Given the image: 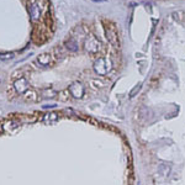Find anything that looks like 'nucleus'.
<instances>
[{
	"mask_svg": "<svg viewBox=\"0 0 185 185\" xmlns=\"http://www.w3.org/2000/svg\"><path fill=\"white\" fill-rule=\"evenodd\" d=\"M141 87H142V84H138L132 91H131V94H130V96L131 98H133V96H136V94H137V91H140V89H141Z\"/></svg>",
	"mask_w": 185,
	"mask_h": 185,
	"instance_id": "obj_14",
	"label": "nucleus"
},
{
	"mask_svg": "<svg viewBox=\"0 0 185 185\" xmlns=\"http://www.w3.org/2000/svg\"><path fill=\"white\" fill-rule=\"evenodd\" d=\"M84 47H85V51L89 53H96L99 51V47H100V42L94 36H90L89 38H87V41L84 43Z\"/></svg>",
	"mask_w": 185,
	"mask_h": 185,
	"instance_id": "obj_4",
	"label": "nucleus"
},
{
	"mask_svg": "<svg viewBox=\"0 0 185 185\" xmlns=\"http://www.w3.org/2000/svg\"><path fill=\"white\" fill-rule=\"evenodd\" d=\"M52 53H48V52H44V53H41L36 57V63L38 64L40 67H48L52 64Z\"/></svg>",
	"mask_w": 185,
	"mask_h": 185,
	"instance_id": "obj_5",
	"label": "nucleus"
},
{
	"mask_svg": "<svg viewBox=\"0 0 185 185\" xmlns=\"http://www.w3.org/2000/svg\"><path fill=\"white\" fill-rule=\"evenodd\" d=\"M17 127H18V124H16L15 121H7V122H5L3 125V130L6 131V132H13Z\"/></svg>",
	"mask_w": 185,
	"mask_h": 185,
	"instance_id": "obj_10",
	"label": "nucleus"
},
{
	"mask_svg": "<svg viewBox=\"0 0 185 185\" xmlns=\"http://www.w3.org/2000/svg\"><path fill=\"white\" fill-rule=\"evenodd\" d=\"M104 29H105V33L109 42L114 46V47H120V38H118V31L116 29V26L112 22H107L105 21L104 24Z\"/></svg>",
	"mask_w": 185,
	"mask_h": 185,
	"instance_id": "obj_1",
	"label": "nucleus"
},
{
	"mask_svg": "<svg viewBox=\"0 0 185 185\" xmlns=\"http://www.w3.org/2000/svg\"><path fill=\"white\" fill-rule=\"evenodd\" d=\"M43 98H46V99H48V98H56L57 96V92H56L53 89H46V90H43L42 91V94H41Z\"/></svg>",
	"mask_w": 185,
	"mask_h": 185,
	"instance_id": "obj_12",
	"label": "nucleus"
},
{
	"mask_svg": "<svg viewBox=\"0 0 185 185\" xmlns=\"http://www.w3.org/2000/svg\"><path fill=\"white\" fill-rule=\"evenodd\" d=\"M66 47H67L70 52H77V51H78V43H77L75 40L70 38V40H68V41L66 42Z\"/></svg>",
	"mask_w": 185,
	"mask_h": 185,
	"instance_id": "obj_11",
	"label": "nucleus"
},
{
	"mask_svg": "<svg viewBox=\"0 0 185 185\" xmlns=\"http://www.w3.org/2000/svg\"><path fill=\"white\" fill-rule=\"evenodd\" d=\"M94 1H105V0H94Z\"/></svg>",
	"mask_w": 185,
	"mask_h": 185,
	"instance_id": "obj_16",
	"label": "nucleus"
},
{
	"mask_svg": "<svg viewBox=\"0 0 185 185\" xmlns=\"http://www.w3.org/2000/svg\"><path fill=\"white\" fill-rule=\"evenodd\" d=\"M14 58V53H0V59H11Z\"/></svg>",
	"mask_w": 185,
	"mask_h": 185,
	"instance_id": "obj_13",
	"label": "nucleus"
},
{
	"mask_svg": "<svg viewBox=\"0 0 185 185\" xmlns=\"http://www.w3.org/2000/svg\"><path fill=\"white\" fill-rule=\"evenodd\" d=\"M1 130H3V126H1V125H0V131H1Z\"/></svg>",
	"mask_w": 185,
	"mask_h": 185,
	"instance_id": "obj_17",
	"label": "nucleus"
},
{
	"mask_svg": "<svg viewBox=\"0 0 185 185\" xmlns=\"http://www.w3.org/2000/svg\"><path fill=\"white\" fill-rule=\"evenodd\" d=\"M109 68H110L109 64L106 63V61L104 58H100L99 61H96L94 63V70L98 74H100V75H105V74L107 73V70H109Z\"/></svg>",
	"mask_w": 185,
	"mask_h": 185,
	"instance_id": "obj_6",
	"label": "nucleus"
},
{
	"mask_svg": "<svg viewBox=\"0 0 185 185\" xmlns=\"http://www.w3.org/2000/svg\"><path fill=\"white\" fill-rule=\"evenodd\" d=\"M14 88H15V90H16L17 92H20V94H24V92L30 88V85H29V83H27V80H26L25 78H18V79H16L15 83H14Z\"/></svg>",
	"mask_w": 185,
	"mask_h": 185,
	"instance_id": "obj_7",
	"label": "nucleus"
},
{
	"mask_svg": "<svg viewBox=\"0 0 185 185\" xmlns=\"http://www.w3.org/2000/svg\"><path fill=\"white\" fill-rule=\"evenodd\" d=\"M22 96H24V99L26 101H30V103H36V101L38 100V92H37L36 90H33V89H31V88H29L22 94Z\"/></svg>",
	"mask_w": 185,
	"mask_h": 185,
	"instance_id": "obj_8",
	"label": "nucleus"
},
{
	"mask_svg": "<svg viewBox=\"0 0 185 185\" xmlns=\"http://www.w3.org/2000/svg\"><path fill=\"white\" fill-rule=\"evenodd\" d=\"M50 107H56V105H44L43 109H50Z\"/></svg>",
	"mask_w": 185,
	"mask_h": 185,
	"instance_id": "obj_15",
	"label": "nucleus"
},
{
	"mask_svg": "<svg viewBox=\"0 0 185 185\" xmlns=\"http://www.w3.org/2000/svg\"><path fill=\"white\" fill-rule=\"evenodd\" d=\"M68 91L73 98L80 99L83 95H84V85H83L80 81H74L69 85Z\"/></svg>",
	"mask_w": 185,
	"mask_h": 185,
	"instance_id": "obj_3",
	"label": "nucleus"
},
{
	"mask_svg": "<svg viewBox=\"0 0 185 185\" xmlns=\"http://www.w3.org/2000/svg\"><path fill=\"white\" fill-rule=\"evenodd\" d=\"M59 118V115L54 111H50V112H46L43 116V122L44 124H53L57 122V120Z\"/></svg>",
	"mask_w": 185,
	"mask_h": 185,
	"instance_id": "obj_9",
	"label": "nucleus"
},
{
	"mask_svg": "<svg viewBox=\"0 0 185 185\" xmlns=\"http://www.w3.org/2000/svg\"><path fill=\"white\" fill-rule=\"evenodd\" d=\"M43 0H31V4H30V16H31V20L33 22H36L37 20H40V17L42 15L43 11Z\"/></svg>",
	"mask_w": 185,
	"mask_h": 185,
	"instance_id": "obj_2",
	"label": "nucleus"
}]
</instances>
